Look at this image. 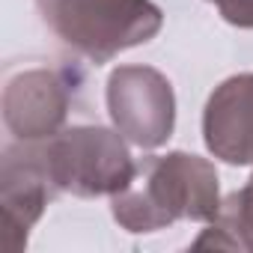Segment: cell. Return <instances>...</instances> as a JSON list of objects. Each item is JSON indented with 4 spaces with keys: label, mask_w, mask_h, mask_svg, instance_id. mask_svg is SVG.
Masks as SVG:
<instances>
[{
    "label": "cell",
    "mask_w": 253,
    "mask_h": 253,
    "mask_svg": "<svg viewBox=\"0 0 253 253\" xmlns=\"http://www.w3.org/2000/svg\"><path fill=\"white\" fill-rule=\"evenodd\" d=\"M220 206L214 164L191 152L146 155L131 182L110 197L113 220L134 235L167 229L176 220L211 223Z\"/></svg>",
    "instance_id": "cell-1"
},
{
    "label": "cell",
    "mask_w": 253,
    "mask_h": 253,
    "mask_svg": "<svg viewBox=\"0 0 253 253\" xmlns=\"http://www.w3.org/2000/svg\"><path fill=\"white\" fill-rule=\"evenodd\" d=\"M206 149L232 167L253 164V72L226 78L203 110Z\"/></svg>",
    "instance_id": "cell-7"
},
{
    "label": "cell",
    "mask_w": 253,
    "mask_h": 253,
    "mask_svg": "<svg viewBox=\"0 0 253 253\" xmlns=\"http://www.w3.org/2000/svg\"><path fill=\"white\" fill-rule=\"evenodd\" d=\"M36 9L69 51L95 66L152 42L164 27L152 0H36Z\"/></svg>",
    "instance_id": "cell-2"
},
{
    "label": "cell",
    "mask_w": 253,
    "mask_h": 253,
    "mask_svg": "<svg viewBox=\"0 0 253 253\" xmlns=\"http://www.w3.org/2000/svg\"><path fill=\"white\" fill-rule=\"evenodd\" d=\"M194 247H229V250H253V176L244 188L232 191L217 217L203 229Z\"/></svg>",
    "instance_id": "cell-8"
},
{
    "label": "cell",
    "mask_w": 253,
    "mask_h": 253,
    "mask_svg": "<svg viewBox=\"0 0 253 253\" xmlns=\"http://www.w3.org/2000/svg\"><path fill=\"white\" fill-rule=\"evenodd\" d=\"M30 149L57 197H113L137 170L128 140L104 125H66L54 137L30 143Z\"/></svg>",
    "instance_id": "cell-3"
},
{
    "label": "cell",
    "mask_w": 253,
    "mask_h": 253,
    "mask_svg": "<svg viewBox=\"0 0 253 253\" xmlns=\"http://www.w3.org/2000/svg\"><path fill=\"white\" fill-rule=\"evenodd\" d=\"M217 6L220 18L232 27L241 30H253V0H209Z\"/></svg>",
    "instance_id": "cell-9"
},
{
    "label": "cell",
    "mask_w": 253,
    "mask_h": 253,
    "mask_svg": "<svg viewBox=\"0 0 253 253\" xmlns=\"http://www.w3.org/2000/svg\"><path fill=\"white\" fill-rule=\"evenodd\" d=\"M57 200L30 143L9 140L0 152V206H3V244L9 253L27 247L30 229Z\"/></svg>",
    "instance_id": "cell-6"
},
{
    "label": "cell",
    "mask_w": 253,
    "mask_h": 253,
    "mask_svg": "<svg viewBox=\"0 0 253 253\" xmlns=\"http://www.w3.org/2000/svg\"><path fill=\"white\" fill-rule=\"evenodd\" d=\"M84 75L66 63H12L3 72V125L9 140L39 143L66 128Z\"/></svg>",
    "instance_id": "cell-4"
},
{
    "label": "cell",
    "mask_w": 253,
    "mask_h": 253,
    "mask_svg": "<svg viewBox=\"0 0 253 253\" xmlns=\"http://www.w3.org/2000/svg\"><path fill=\"white\" fill-rule=\"evenodd\" d=\"M107 113L113 128L140 149H158L176 128V92L152 66H119L107 78Z\"/></svg>",
    "instance_id": "cell-5"
}]
</instances>
